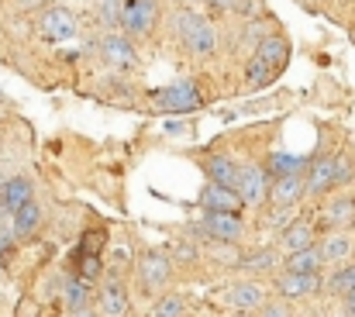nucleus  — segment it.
I'll use <instances>...</instances> for the list:
<instances>
[{"mask_svg": "<svg viewBox=\"0 0 355 317\" xmlns=\"http://www.w3.org/2000/svg\"><path fill=\"white\" fill-rule=\"evenodd\" d=\"M73 269H76V280H83V283H90V286L104 276L101 255H83L80 248H76V255H73Z\"/></svg>", "mask_w": 355, "mask_h": 317, "instance_id": "393cba45", "label": "nucleus"}, {"mask_svg": "<svg viewBox=\"0 0 355 317\" xmlns=\"http://www.w3.org/2000/svg\"><path fill=\"white\" fill-rule=\"evenodd\" d=\"M73 317H101V314H97V307H87V311H76Z\"/></svg>", "mask_w": 355, "mask_h": 317, "instance_id": "4c0bfd02", "label": "nucleus"}, {"mask_svg": "<svg viewBox=\"0 0 355 317\" xmlns=\"http://www.w3.org/2000/svg\"><path fill=\"white\" fill-rule=\"evenodd\" d=\"M238 317H248V314H238Z\"/></svg>", "mask_w": 355, "mask_h": 317, "instance_id": "79ce46f5", "label": "nucleus"}, {"mask_svg": "<svg viewBox=\"0 0 355 317\" xmlns=\"http://www.w3.org/2000/svg\"><path fill=\"white\" fill-rule=\"evenodd\" d=\"M200 231L211 238V241H225V245H235L245 231L241 217L238 214H211L204 211V221H200Z\"/></svg>", "mask_w": 355, "mask_h": 317, "instance_id": "423d86ee", "label": "nucleus"}, {"mask_svg": "<svg viewBox=\"0 0 355 317\" xmlns=\"http://www.w3.org/2000/svg\"><path fill=\"white\" fill-rule=\"evenodd\" d=\"M104 245H107V231H104V228H94V231H87V234H83L80 252H83V255H101V252H104Z\"/></svg>", "mask_w": 355, "mask_h": 317, "instance_id": "c85d7f7f", "label": "nucleus"}, {"mask_svg": "<svg viewBox=\"0 0 355 317\" xmlns=\"http://www.w3.org/2000/svg\"><path fill=\"white\" fill-rule=\"evenodd\" d=\"M204 173H207V183L228 187V190H235V194H238L241 166H238L232 155H207V159H204Z\"/></svg>", "mask_w": 355, "mask_h": 317, "instance_id": "dca6fc26", "label": "nucleus"}, {"mask_svg": "<svg viewBox=\"0 0 355 317\" xmlns=\"http://www.w3.org/2000/svg\"><path fill=\"white\" fill-rule=\"evenodd\" d=\"M38 224H42V207H38V200H31V204H24L21 211L14 214L10 234H14V238H31V234L38 231Z\"/></svg>", "mask_w": 355, "mask_h": 317, "instance_id": "b1692460", "label": "nucleus"}, {"mask_svg": "<svg viewBox=\"0 0 355 317\" xmlns=\"http://www.w3.org/2000/svg\"><path fill=\"white\" fill-rule=\"evenodd\" d=\"M321 224H324L328 231L352 228V224H355V197H352V194L328 197V200H324V207H321Z\"/></svg>", "mask_w": 355, "mask_h": 317, "instance_id": "1a4fd4ad", "label": "nucleus"}, {"mask_svg": "<svg viewBox=\"0 0 355 317\" xmlns=\"http://www.w3.org/2000/svg\"><path fill=\"white\" fill-rule=\"evenodd\" d=\"M90 283H83V280H76V276H69L66 283H62V304L69 307V314H76V311H87L90 307Z\"/></svg>", "mask_w": 355, "mask_h": 317, "instance_id": "5701e85b", "label": "nucleus"}, {"mask_svg": "<svg viewBox=\"0 0 355 317\" xmlns=\"http://www.w3.org/2000/svg\"><path fill=\"white\" fill-rule=\"evenodd\" d=\"M318 248H321V259H324V266H349V259H352L355 252V241L349 231H328L321 241H318Z\"/></svg>", "mask_w": 355, "mask_h": 317, "instance_id": "f8f14e48", "label": "nucleus"}, {"mask_svg": "<svg viewBox=\"0 0 355 317\" xmlns=\"http://www.w3.org/2000/svg\"><path fill=\"white\" fill-rule=\"evenodd\" d=\"M152 21H155V0H124L121 28H124L128 35H145V31H152Z\"/></svg>", "mask_w": 355, "mask_h": 317, "instance_id": "9b49d317", "label": "nucleus"}, {"mask_svg": "<svg viewBox=\"0 0 355 317\" xmlns=\"http://www.w3.org/2000/svg\"><path fill=\"white\" fill-rule=\"evenodd\" d=\"M338 187V155H321L311 159L307 169V197H324Z\"/></svg>", "mask_w": 355, "mask_h": 317, "instance_id": "39448f33", "label": "nucleus"}, {"mask_svg": "<svg viewBox=\"0 0 355 317\" xmlns=\"http://www.w3.org/2000/svg\"><path fill=\"white\" fill-rule=\"evenodd\" d=\"M269 187H272V180H269V173L262 166H241V180H238L241 204H262V200H269Z\"/></svg>", "mask_w": 355, "mask_h": 317, "instance_id": "0eeeda50", "label": "nucleus"}, {"mask_svg": "<svg viewBox=\"0 0 355 317\" xmlns=\"http://www.w3.org/2000/svg\"><path fill=\"white\" fill-rule=\"evenodd\" d=\"M228 304L235 307L238 314H259L269 300H266V290L255 280H238L235 286L228 290Z\"/></svg>", "mask_w": 355, "mask_h": 317, "instance_id": "9d476101", "label": "nucleus"}, {"mask_svg": "<svg viewBox=\"0 0 355 317\" xmlns=\"http://www.w3.org/2000/svg\"><path fill=\"white\" fill-rule=\"evenodd\" d=\"M166 131H169V135H183V124H180V121H173V124H166Z\"/></svg>", "mask_w": 355, "mask_h": 317, "instance_id": "e433bc0d", "label": "nucleus"}, {"mask_svg": "<svg viewBox=\"0 0 355 317\" xmlns=\"http://www.w3.org/2000/svg\"><path fill=\"white\" fill-rule=\"evenodd\" d=\"M101 59H104L114 73H121V69H135V62H138L135 45H131L124 35H114V31L101 38Z\"/></svg>", "mask_w": 355, "mask_h": 317, "instance_id": "6e6552de", "label": "nucleus"}, {"mask_svg": "<svg viewBox=\"0 0 355 317\" xmlns=\"http://www.w3.org/2000/svg\"><path fill=\"white\" fill-rule=\"evenodd\" d=\"M97 314L101 317H124L128 314V293L121 286L118 276L104 280L101 283V293H97Z\"/></svg>", "mask_w": 355, "mask_h": 317, "instance_id": "a211bd4d", "label": "nucleus"}, {"mask_svg": "<svg viewBox=\"0 0 355 317\" xmlns=\"http://www.w3.org/2000/svg\"><path fill=\"white\" fill-rule=\"evenodd\" d=\"M31 200H35V187H31L28 176H10L3 183V190H0V211L10 214V217L21 211L24 204H31Z\"/></svg>", "mask_w": 355, "mask_h": 317, "instance_id": "2eb2a0df", "label": "nucleus"}, {"mask_svg": "<svg viewBox=\"0 0 355 317\" xmlns=\"http://www.w3.org/2000/svg\"><path fill=\"white\" fill-rule=\"evenodd\" d=\"M152 317H183V300L180 297H162L152 307Z\"/></svg>", "mask_w": 355, "mask_h": 317, "instance_id": "c756f323", "label": "nucleus"}, {"mask_svg": "<svg viewBox=\"0 0 355 317\" xmlns=\"http://www.w3.org/2000/svg\"><path fill=\"white\" fill-rule=\"evenodd\" d=\"M173 24H176L180 42H183L193 55H214V49H218V31H214V24H211L204 14H197V10H190V7H180L176 17H173Z\"/></svg>", "mask_w": 355, "mask_h": 317, "instance_id": "f03ea898", "label": "nucleus"}, {"mask_svg": "<svg viewBox=\"0 0 355 317\" xmlns=\"http://www.w3.org/2000/svg\"><path fill=\"white\" fill-rule=\"evenodd\" d=\"M286 59H290V42H286L283 35H266V38L255 45L252 59H248V73H245L248 87H252V90L269 87V83L286 69Z\"/></svg>", "mask_w": 355, "mask_h": 317, "instance_id": "f257e3e1", "label": "nucleus"}, {"mask_svg": "<svg viewBox=\"0 0 355 317\" xmlns=\"http://www.w3.org/2000/svg\"><path fill=\"white\" fill-rule=\"evenodd\" d=\"M204 3H211L214 10H232V7H235L238 0H204Z\"/></svg>", "mask_w": 355, "mask_h": 317, "instance_id": "f704fd0d", "label": "nucleus"}, {"mask_svg": "<svg viewBox=\"0 0 355 317\" xmlns=\"http://www.w3.org/2000/svg\"><path fill=\"white\" fill-rule=\"evenodd\" d=\"M304 197H307V176L272 180V187H269V204L272 207H297Z\"/></svg>", "mask_w": 355, "mask_h": 317, "instance_id": "f3484780", "label": "nucleus"}, {"mask_svg": "<svg viewBox=\"0 0 355 317\" xmlns=\"http://www.w3.org/2000/svg\"><path fill=\"white\" fill-rule=\"evenodd\" d=\"M169 280H173V255H166L159 248H148L138 259V283H141V290L159 293V290L169 286Z\"/></svg>", "mask_w": 355, "mask_h": 317, "instance_id": "20e7f679", "label": "nucleus"}, {"mask_svg": "<svg viewBox=\"0 0 355 317\" xmlns=\"http://www.w3.org/2000/svg\"><path fill=\"white\" fill-rule=\"evenodd\" d=\"M176 259H183V262H193V259H197V245H187V241H183V245L176 248Z\"/></svg>", "mask_w": 355, "mask_h": 317, "instance_id": "473e14b6", "label": "nucleus"}, {"mask_svg": "<svg viewBox=\"0 0 355 317\" xmlns=\"http://www.w3.org/2000/svg\"><path fill=\"white\" fill-rule=\"evenodd\" d=\"M0 280H3V266H0Z\"/></svg>", "mask_w": 355, "mask_h": 317, "instance_id": "ea45409f", "label": "nucleus"}, {"mask_svg": "<svg viewBox=\"0 0 355 317\" xmlns=\"http://www.w3.org/2000/svg\"><path fill=\"white\" fill-rule=\"evenodd\" d=\"M0 190H3V183H0ZM0 214H3V211H0Z\"/></svg>", "mask_w": 355, "mask_h": 317, "instance_id": "a19ab883", "label": "nucleus"}, {"mask_svg": "<svg viewBox=\"0 0 355 317\" xmlns=\"http://www.w3.org/2000/svg\"><path fill=\"white\" fill-rule=\"evenodd\" d=\"M152 101H155L159 110H169V114H187V110H197V107L207 104L204 87L197 80H180V83H169V87H155Z\"/></svg>", "mask_w": 355, "mask_h": 317, "instance_id": "7ed1b4c3", "label": "nucleus"}, {"mask_svg": "<svg viewBox=\"0 0 355 317\" xmlns=\"http://www.w3.org/2000/svg\"><path fill=\"white\" fill-rule=\"evenodd\" d=\"M238 266H245V269H272L276 266V248H259V252L238 259Z\"/></svg>", "mask_w": 355, "mask_h": 317, "instance_id": "cd10ccee", "label": "nucleus"}, {"mask_svg": "<svg viewBox=\"0 0 355 317\" xmlns=\"http://www.w3.org/2000/svg\"><path fill=\"white\" fill-rule=\"evenodd\" d=\"M200 207L211 214H238L241 207V197L228 187H218V183H204L200 190Z\"/></svg>", "mask_w": 355, "mask_h": 317, "instance_id": "6ab92c4d", "label": "nucleus"}, {"mask_svg": "<svg viewBox=\"0 0 355 317\" xmlns=\"http://www.w3.org/2000/svg\"><path fill=\"white\" fill-rule=\"evenodd\" d=\"M324 269V259H321V248H304V252H293L286 255V273H304V276H321Z\"/></svg>", "mask_w": 355, "mask_h": 317, "instance_id": "4be33fe9", "label": "nucleus"}, {"mask_svg": "<svg viewBox=\"0 0 355 317\" xmlns=\"http://www.w3.org/2000/svg\"><path fill=\"white\" fill-rule=\"evenodd\" d=\"M183 3H197V0H183Z\"/></svg>", "mask_w": 355, "mask_h": 317, "instance_id": "58836bf2", "label": "nucleus"}, {"mask_svg": "<svg viewBox=\"0 0 355 317\" xmlns=\"http://www.w3.org/2000/svg\"><path fill=\"white\" fill-rule=\"evenodd\" d=\"M307 169H311V159H304V155H290V152H272V155H269V162H266L269 180L307 176Z\"/></svg>", "mask_w": 355, "mask_h": 317, "instance_id": "aec40b11", "label": "nucleus"}, {"mask_svg": "<svg viewBox=\"0 0 355 317\" xmlns=\"http://www.w3.org/2000/svg\"><path fill=\"white\" fill-rule=\"evenodd\" d=\"M10 241H14V234H10L7 228H0V252H7V248H10Z\"/></svg>", "mask_w": 355, "mask_h": 317, "instance_id": "c9c22d12", "label": "nucleus"}, {"mask_svg": "<svg viewBox=\"0 0 355 317\" xmlns=\"http://www.w3.org/2000/svg\"><path fill=\"white\" fill-rule=\"evenodd\" d=\"M293 217H297V207H272V211L266 214V221H262V224L283 234V231H286V228L293 224Z\"/></svg>", "mask_w": 355, "mask_h": 317, "instance_id": "bb28decb", "label": "nucleus"}, {"mask_svg": "<svg viewBox=\"0 0 355 317\" xmlns=\"http://www.w3.org/2000/svg\"><path fill=\"white\" fill-rule=\"evenodd\" d=\"M259 317H293V314H290V307H286V304H279V300H276V304H266V307L259 311Z\"/></svg>", "mask_w": 355, "mask_h": 317, "instance_id": "2f4dec72", "label": "nucleus"}, {"mask_svg": "<svg viewBox=\"0 0 355 317\" xmlns=\"http://www.w3.org/2000/svg\"><path fill=\"white\" fill-rule=\"evenodd\" d=\"M279 245L286 248V255L304 252V248H314V245H318V241H314V224H311V221H293V224L279 234Z\"/></svg>", "mask_w": 355, "mask_h": 317, "instance_id": "412c9836", "label": "nucleus"}, {"mask_svg": "<svg viewBox=\"0 0 355 317\" xmlns=\"http://www.w3.org/2000/svg\"><path fill=\"white\" fill-rule=\"evenodd\" d=\"M318 290H321V276H304V273H286L283 269L279 280H276V293L283 300H304Z\"/></svg>", "mask_w": 355, "mask_h": 317, "instance_id": "4468645a", "label": "nucleus"}, {"mask_svg": "<svg viewBox=\"0 0 355 317\" xmlns=\"http://www.w3.org/2000/svg\"><path fill=\"white\" fill-rule=\"evenodd\" d=\"M235 7L245 14V17H248V14H259V0H238Z\"/></svg>", "mask_w": 355, "mask_h": 317, "instance_id": "72a5a7b5", "label": "nucleus"}, {"mask_svg": "<svg viewBox=\"0 0 355 317\" xmlns=\"http://www.w3.org/2000/svg\"><path fill=\"white\" fill-rule=\"evenodd\" d=\"M324 290H328V293H338L342 300H345V297H355V262L335 269V276L324 283Z\"/></svg>", "mask_w": 355, "mask_h": 317, "instance_id": "a878e982", "label": "nucleus"}, {"mask_svg": "<svg viewBox=\"0 0 355 317\" xmlns=\"http://www.w3.org/2000/svg\"><path fill=\"white\" fill-rule=\"evenodd\" d=\"M121 10H124V0H101V17L104 24H121Z\"/></svg>", "mask_w": 355, "mask_h": 317, "instance_id": "7c9ffc66", "label": "nucleus"}, {"mask_svg": "<svg viewBox=\"0 0 355 317\" xmlns=\"http://www.w3.org/2000/svg\"><path fill=\"white\" fill-rule=\"evenodd\" d=\"M38 28H42V35L52 38V42H69V38H76V17H73L66 7H49V10L42 14Z\"/></svg>", "mask_w": 355, "mask_h": 317, "instance_id": "ddd939ff", "label": "nucleus"}]
</instances>
